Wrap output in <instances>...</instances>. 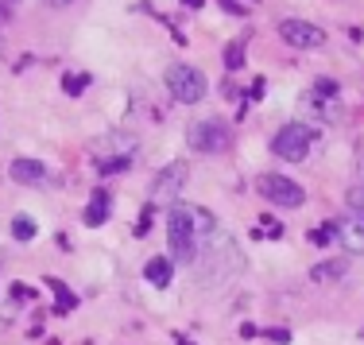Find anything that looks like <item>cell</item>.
<instances>
[{"mask_svg": "<svg viewBox=\"0 0 364 345\" xmlns=\"http://www.w3.org/2000/svg\"><path fill=\"white\" fill-rule=\"evenodd\" d=\"M167 240H171V256L182 264H194L198 260V229L194 218H190V206H171L167 213Z\"/></svg>", "mask_w": 364, "mask_h": 345, "instance_id": "obj_1", "label": "cell"}, {"mask_svg": "<svg viewBox=\"0 0 364 345\" xmlns=\"http://www.w3.org/2000/svg\"><path fill=\"white\" fill-rule=\"evenodd\" d=\"M186 140H190V148L202 152V155H221V152H229L232 132H229V124H225V120L205 117V120H194V124H190Z\"/></svg>", "mask_w": 364, "mask_h": 345, "instance_id": "obj_2", "label": "cell"}, {"mask_svg": "<svg viewBox=\"0 0 364 345\" xmlns=\"http://www.w3.org/2000/svg\"><path fill=\"white\" fill-rule=\"evenodd\" d=\"M167 90H171V97H178L182 105H198V101L205 97V78L198 66H167Z\"/></svg>", "mask_w": 364, "mask_h": 345, "instance_id": "obj_3", "label": "cell"}, {"mask_svg": "<svg viewBox=\"0 0 364 345\" xmlns=\"http://www.w3.org/2000/svg\"><path fill=\"white\" fill-rule=\"evenodd\" d=\"M186 175H190V167H186V159H175L171 167H163L159 175L151 179V210L155 206H175V198L182 191V183H186Z\"/></svg>", "mask_w": 364, "mask_h": 345, "instance_id": "obj_4", "label": "cell"}, {"mask_svg": "<svg viewBox=\"0 0 364 345\" xmlns=\"http://www.w3.org/2000/svg\"><path fill=\"white\" fill-rule=\"evenodd\" d=\"M256 191L264 194L267 202L287 206V210H294V206L306 202V191H302L294 179H287V175H259V179H256Z\"/></svg>", "mask_w": 364, "mask_h": 345, "instance_id": "obj_5", "label": "cell"}, {"mask_svg": "<svg viewBox=\"0 0 364 345\" xmlns=\"http://www.w3.org/2000/svg\"><path fill=\"white\" fill-rule=\"evenodd\" d=\"M272 148H275L279 159L302 163V159H306V152H310V128H302V124L279 128V132H275V140H272Z\"/></svg>", "mask_w": 364, "mask_h": 345, "instance_id": "obj_6", "label": "cell"}, {"mask_svg": "<svg viewBox=\"0 0 364 345\" xmlns=\"http://www.w3.org/2000/svg\"><path fill=\"white\" fill-rule=\"evenodd\" d=\"M279 39L287 47H299V51L326 47V31L318 23H306V20H279Z\"/></svg>", "mask_w": 364, "mask_h": 345, "instance_id": "obj_7", "label": "cell"}, {"mask_svg": "<svg viewBox=\"0 0 364 345\" xmlns=\"http://www.w3.org/2000/svg\"><path fill=\"white\" fill-rule=\"evenodd\" d=\"M329 233L341 240L345 253H364V218H349V221H329Z\"/></svg>", "mask_w": 364, "mask_h": 345, "instance_id": "obj_8", "label": "cell"}, {"mask_svg": "<svg viewBox=\"0 0 364 345\" xmlns=\"http://www.w3.org/2000/svg\"><path fill=\"white\" fill-rule=\"evenodd\" d=\"M8 175H12L16 183H47V167H43L39 159H12Z\"/></svg>", "mask_w": 364, "mask_h": 345, "instance_id": "obj_9", "label": "cell"}, {"mask_svg": "<svg viewBox=\"0 0 364 345\" xmlns=\"http://www.w3.org/2000/svg\"><path fill=\"white\" fill-rule=\"evenodd\" d=\"M85 221L90 225H105L109 221V191H93L90 206H85Z\"/></svg>", "mask_w": 364, "mask_h": 345, "instance_id": "obj_10", "label": "cell"}, {"mask_svg": "<svg viewBox=\"0 0 364 345\" xmlns=\"http://www.w3.org/2000/svg\"><path fill=\"white\" fill-rule=\"evenodd\" d=\"M302 105H306L314 117H326V120H333L337 113H341V97H318V93H310Z\"/></svg>", "mask_w": 364, "mask_h": 345, "instance_id": "obj_11", "label": "cell"}, {"mask_svg": "<svg viewBox=\"0 0 364 345\" xmlns=\"http://www.w3.org/2000/svg\"><path fill=\"white\" fill-rule=\"evenodd\" d=\"M144 275H147V283H151V287H167V283H171V260L151 256V260H147V268H144Z\"/></svg>", "mask_w": 364, "mask_h": 345, "instance_id": "obj_12", "label": "cell"}, {"mask_svg": "<svg viewBox=\"0 0 364 345\" xmlns=\"http://www.w3.org/2000/svg\"><path fill=\"white\" fill-rule=\"evenodd\" d=\"M345 275V260H326V264H314L310 268V280L314 283H337Z\"/></svg>", "mask_w": 364, "mask_h": 345, "instance_id": "obj_13", "label": "cell"}, {"mask_svg": "<svg viewBox=\"0 0 364 345\" xmlns=\"http://www.w3.org/2000/svg\"><path fill=\"white\" fill-rule=\"evenodd\" d=\"M36 233H39L36 218H28V213H16V218H12V237L16 240H31Z\"/></svg>", "mask_w": 364, "mask_h": 345, "instance_id": "obj_14", "label": "cell"}, {"mask_svg": "<svg viewBox=\"0 0 364 345\" xmlns=\"http://www.w3.org/2000/svg\"><path fill=\"white\" fill-rule=\"evenodd\" d=\"M225 66H229V70H240V66H245V43H229V47H225Z\"/></svg>", "mask_w": 364, "mask_h": 345, "instance_id": "obj_15", "label": "cell"}, {"mask_svg": "<svg viewBox=\"0 0 364 345\" xmlns=\"http://www.w3.org/2000/svg\"><path fill=\"white\" fill-rule=\"evenodd\" d=\"M47 283L55 287V299H58V307H63V310H74V303H77V299L70 295V291H66V283H63V280H47Z\"/></svg>", "mask_w": 364, "mask_h": 345, "instance_id": "obj_16", "label": "cell"}, {"mask_svg": "<svg viewBox=\"0 0 364 345\" xmlns=\"http://www.w3.org/2000/svg\"><path fill=\"white\" fill-rule=\"evenodd\" d=\"M66 93H70V97H77V93L85 90V85H90V74H66Z\"/></svg>", "mask_w": 364, "mask_h": 345, "instance_id": "obj_17", "label": "cell"}, {"mask_svg": "<svg viewBox=\"0 0 364 345\" xmlns=\"http://www.w3.org/2000/svg\"><path fill=\"white\" fill-rule=\"evenodd\" d=\"M128 163L132 159H117V155H109V159H101L97 167H101V175H112V171H128Z\"/></svg>", "mask_w": 364, "mask_h": 345, "instance_id": "obj_18", "label": "cell"}, {"mask_svg": "<svg viewBox=\"0 0 364 345\" xmlns=\"http://www.w3.org/2000/svg\"><path fill=\"white\" fill-rule=\"evenodd\" d=\"M345 202H349V210H357L364 218V186H353V191L345 194Z\"/></svg>", "mask_w": 364, "mask_h": 345, "instance_id": "obj_19", "label": "cell"}, {"mask_svg": "<svg viewBox=\"0 0 364 345\" xmlns=\"http://www.w3.org/2000/svg\"><path fill=\"white\" fill-rule=\"evenodd\" d=\"M314 93H318V97H337V82H329V78H318V82H314Z\"/></svg>", "mask_w": 364, "mask_h": 345, "instance_id": "obj_20", "label": "cell"}, {"mask_svg": "<svg viewBox=\"0 0 364 345\" xmlns=\"http://www.w3.org/2000/svg\"><path fill=\"white\" fill-rule=\"evenodd\" d=\"M221 4L229 8V12H237V16H240V12H252L256 0H221Z\"/></svg>", "mask_w": 364, "mask_h": 345, "instance_id": "obj_21", "label": "cell"}, {"mask_svg": "<svg viewBox=\"0 0 364 345\" xmlns=\"http://www.w3.org/2000/svg\"><path fill=\"white\" fill-rule=\"evenodd\" d=\"M151 206H144V213H140V221H136V237H144V233H147V225H151Z\"/></svg>", "mask_w": 364, "mask_h": 345, "instance_id": "obj_22", "label": "cell"}, {"mask_svg": "<svg viewBox=\"0 0 364 345\" xmlns=\"http://www.w3.org/2000/svg\"><path fill=\"white\" fill-rule=\"evenodd\" d=\"M8 16H12V4H8V0H0V23H8Z\"/></svg>", "mask_w": 364, "mask_h": 345, "instance_id": "obj_23", "label": "cell"}, {"mask_svg": "<svg viewBox=\"0 0 364 345\" xmlns=\"http://www.w3.org/2000/svg\"><path fill=\"white\" fill-rule=\"evenodd\" d=\"M47 4H55V8H63V4H74V0H47Z\"/></svg>", "mask_w": 364, "mask_h": 345, "instance_id": "obj_24", "label": "cell"}, {"mask_svg": "<svg viewBox=\"0 0 364 345\" xmlns=\"http://www.w3.org/2000/svg\"><path fill=\"white\" fill-rule=\"evenodd\" d=\"M182 4H186V8H202V0H182Z\"/></svg>", "mask_w": 364, "mask_h": 345, "instance_id": "obj_25", "label": "cell"}, {"mask_svg": "<svg viewBox=\"0 0 364 345\" xmlns=\"http://www.w3.org/2000/svg\"><path fill=\"white\" fill-rule=\"evenodd\" d=\"M8 4H12V8H16V4H20V0H8Z\"/></svg>", "mask_w": 364, "mask_h": 345, "instance_id": "obj_26", "label": "cell"}]
</instances>
